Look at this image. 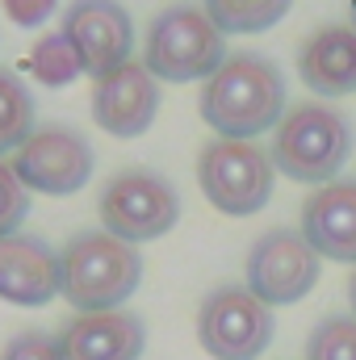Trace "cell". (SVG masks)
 <instances>
[{
	"label": "cell",
	"mask_w": 356,
	"mask_h": 360,
	"mask_svg": "<svg viewBox=\"0 0 356 360\" xmlns=\"http://www.w3.org/2000/svg\"><path fill=\"white\" fill-rule=\"evenodd\" d=\"M227 59V34L210 21L201 4H168L143 42V68L160 84H189L210 80Z\"/></svg>",
	"instance_id": "obj_4"
},
{
	"label": "cell",
	"mask_w": 356,
	"mask_h": 360,
	"mask_svg": "<svg viewBox=\"0 0 356 360\" xmlns=\"http://www.w3.org/2000/svg\"><path fill=\"white\" fill-rule=\"evenodd\" d=\"M268 155L281 176L298 184H331L352 155V122L323 101H302L276 122Z\"/></svg>",
	"instance_id": "obj_3"
},
{
	"label": "cell",
	"mask_w": 356,
	"mask_h": 360,
	"mask_svg": "<svg viewBox=\"0 0 356 360\" xmlns=\"http://www.w3.org/2000/svg\"><path fill=\"white\" fill-rule=\"evenodd\" d=\"M59 30L76 46V59H80L84 76H92V80L122 68V63H130L134 25H130V13L117 0H76L63 13Z\"/></svg>",
	"instance_id": "obj_11"
},
{
	"label": "cell",
	"mask_w": 356,
	"mask_h": 360,
	"mask_svg": "<svg viewBox=\"0 0 356 360\" xmlns=\"http://www.w3.org/2000/svg\"><path fill=\"white\" fill-rule=\"evenodd\" d=\"M306 360H356V319L327 314L306 340Z\"/></svg>",
	"instance_id": "obj_19"
},
{
	"label": "cell",
	"mask_w": 356,
	"mask_h": 360,
	"mask_svg": "<svg viewBox=\"0 0 356 360\" xmlns=\"http://www.w3.org/2000/svg\"><path fill=\"white\" fill-rule=\"evenodd\" d=\"M272 155L243 139H214L197 155V184L205 201L227 218H252L272 197Z\"/></svg>",
	"instance_id": "obj_6"
},
{
	"label": "cell",
	"mask_w": 356,
	"mask_h": 360,
	"mask_svg": "<svg viewBox=\"0 0 356 360\" xmlns=\"http://www.w3.org/2000/svg\"><path fill=\"white\" fill-rule=\"evenodd\" d=\"M160 117V80L130 59L92 80V122L113 139H139Z\"/></svg>",
	"instance_id": "obj_10"
},
{
	"label": "cell",
	"mask_w": 356,
	"mask_h": 360,
	"mask_svg": "<svg viewBox=\"0 0 356 360\" xmlns=\"http://www.w3.org/2000/svg\"><path fill=\"white\" fill-rule=\"evenodd\" d=\"M298 76L319 96H348L356 92V30L352 25H323L298 51Z\"/></svg>",
	"instance_id": "obj_15"
},
{
	"label": "cell",
	"mask_w": 356,
	"mask_h": 360,
	"mask_svg": "<svg viewBox=\"0 0 356 360\" xmlns=\"http://www.w3.org/2000/svg\"><path fill=\"white\" fill-rule=\"evenodd\" d=\"M63 293L59 252L38 235H4L0 239V302L42 310Z\"/></svg>",
	"instance_id": "obj_12"
},
{
	"label": "cell",
	"mask_w": 356,
	"mask_h": 360,
	"mask_svg": "<svg viewBox=\"0 0 356 360\" xmlns=\"http://www.w3.org/2000/svg\"><path fill=\"white\" fill-rule=\"evenodd\" d=\"M30 76H34L42 89H68L72 80L84 76V68H80V59H76V46L68 42L63 30L42 34V38L34 42V51H30Z\"/></svg>",
	"instance_id": "obj_17"
},
{
	"label": "cell",
	"mask_w": 356,
	"mask_h": 360,
	"mask_svg": "<svg viewBox=\"0 0 356 360\" xmlns=\"http://www.w3.org/2000/svg\"><path fill=\"white\" fill-rule=\"evenodd\" d=\"M302 239L319 260L352 264L356 269V180L319 184L302 205Z\"/></svg>",
	"instance_id": "obj_14"
},
{
	"label": "cell",
	"mask_w": 356,
	"mask_h": 360,
	"mask_svg": "<svg viewBox=\"0 0 356 360\" xmlns=\"http://www.w3.org/2000/svg\"><path fill=\"white\" fill-rule=\"evenodd\" d=\"M34 134V92L0 68V155H13Z\"/></svg>",
	"instance_id": "obj_18"
},
{
	"label": "cell",
	"mask_w": 356,
	"mask_h": 360,
	"mask_svg": "<svg viewBox=\"0 0 356 360\" xmlns=\"http://www.w3.org/2000/svg\"><path fill=\"white\" fill-rule=\"evenodd\" d=\"M348 8H352V30H356V0H348Z\"/></svg>",
	"instance_id": "obj_24"
},
{
	"label": "cell",
	"mask_w": 356,
	"mask_h": 360,
	"mask_svg": "<svg viewBox=\"0 0 356 360\" xmlns=\"http://www.w3.org/2000/svg\"><path fill=\"white\" fill-rule=\"evenodd\" d=\"M348 306H352V319H356V272L348 276Z\"/></svg>",
	"instance_id": "obj_23"
},
{
	"label": "cell",
	"mask_w": 356,
	"mask_h": 360,
	"mask_svg": "<svg viewBox=\"0 0 356 360\" xmlns=\"http://www.w3.org/2000/svg\"><path fill=\"white\" fill-rule=\"evenodd\" d=\"M25 214H30V188L17 180L13 164L0 160V239L17 235L21 222H25Z\"/></svg>",
	"instance_id": "obj_20"
},
{
	"label": "cell",
	"mask_w": 356,
	"mask_h": 360,
	"mask_svg": "<svg viewBox=\"0 0 356 360\" xmlns=\"http://www.w3.org/2000/svg\"><path fill=\"white\" fill-rule=\"evenodd\" d=\"M59 360H139L147 352V323L122 310L72 314L59 331Z\"/></svg>",
	"instance_id": "obj_13"
},
{
	"label": "cell",
	"mask_w": 356,
	"mask_h": 360,
	"mask_svg": "<svg viewBox=\"0 0 356 360\" xmlns=\"http://www.w3.org/2000/svg\"><path fill=\"white\" fill-rule=\"evenodd\" d=\"M55 4H59V0H4V13H8L13 25H21V30H38V25L51 21Z\"/></svg>",
	"instance_id": "obj_22"
},
{
	"label": "cell",
	"mask_w": 356,
	"mask_h": 360,
	"mask_svg": "<svg viewBox=\"0 0 356 360\" xmlns=\"http://www.w3.org/2000/svg\"><path fill=\"white\" fill-rule=\"evenodd\" d=\"M272 335V306H265L248 285H218L197 306V344L210 360H260Z\"/></svg>",
	"instance_id": "obj_7"
},
{
	"label": "cell",
	"mask_w": 356,
	"mask_h": 360,
	"mask_svg": "<svg viewBox=\"0 0 356 360\" xmlns=\"http://www.w3.org/2000/svg\"><path fill=\"white\" fill-rule=\"evenodd\" d=\"M63 269V293L76 314L96 310H122L139 281H143V256L134 243L113 239L109 231H80L59 248Z\"/></svg>",
	"instance_id": "obj_2"
},
{
	"label": "cell",
	"mask_w": 356,
	"mask_h": 360,
	"mask_svg": "<svg viewBox=\"0 0 356 360\" xmlns=\"http://www.w3.org/2000/svg\"><path fill=\"white\" fill-rule=\"evenodd\" d=\"M201 8L222 34H265L293 8V0H205Z\"/></svg>",
	"instance_id": "obj_16"
},
{
	"label": "cell",
	"mask_w": 356,
	"mask_h": 360,
	"mask_svg": "<svg viewBox=\"0 0 356 360\" xmlns=\"http://www.w3.org/2000/svg\"><path fill=\"white\" fill-rule=\"evenodd\" d=\"M96 214H101V231L139 248V243L168 235L180 222V193L160 172L126 168L105 180V188L96 197Z\"/></svg>",
	"instance_id": "obj_5"
},
{
	"label": "cell",
	"mask_w": 356,
	"mask_h": 360,
	"mask_svg": "<svg viewBox=\"0 0 356 360\" xmlns=\"http://www.w3.org/2000/svg\"><path fill=\"white\" fill-rule=\"evenodd\" d=\"M323 260L314 256V248L302 239V231L293 226H272L265 231L243 264V285L265 302V306H293L302 302L314 285H319Z\"/></svg>",
	"instance_id": "obj_9"
},
{
	"label": "cell",
	"mask_w": 356,
	"mask_h": 360,
	"mask_svg": "<svg viewBox=\"0 0 356 360\" xmlns=\"http://www.w3.org/2000/svg\"><path fill=\"white\" fill-rule=\"evenodd\" d=\"M197 113L218 139L256 143L265 130H276V122L285 117V76L268 55L235 51L201 84Z\"/></svg>",
	"instance_id": "obj_1"
},
{
	"label": "cell",
	"mask_w": 356,
	"mask_h": 360,
	"mask_svg": "<svg viewBox=\"0 0 356 360\" xmlns=\"http://www.w3.org/2000/svg\"><path fill=\"white\" fill-rule=\"evenodd\" d=\"M0 360H59V344L46 331H17L0 348Z\"/></svg>",
	"instance_id": "obj_21"
},
{
	"label": "cell",
	"mask_w": 356,
	"mask_h": 360,
	"mask_svg": "<svg viewBox=\"0 0 356 360\" xmlns=\"http://www.w3.org/2000/svg\"><path fill=\"white\" fill-rule=\"evenodd\" d=\"M96 155L76 126H34V134L13 151V172L30 193L72 197L92 180Z\"/></svg>",
	"instance_id": "obj_8"
}]
</instances>
